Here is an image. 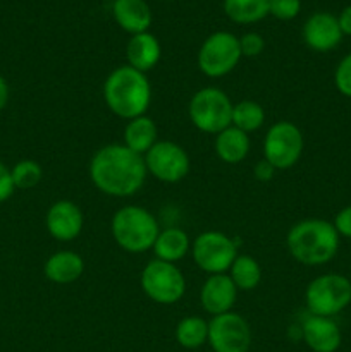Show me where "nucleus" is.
Returning <instances> with one entry per match:
<instances>
[{
    "label": "nucleus",
    "instance_id": "f257e3e1",
    "mask_svg": "<svg viewBox=\"0 0 351 352\" xmlns=\"http://www.w3.org/2000/svg\"><path fill=\"white\" fill-rule=\"evenodd\" d=\"M147 174L145 158L124 144H107L89 162V179L95 188L114 198L136 195L143 188Z\"/></svg>",
    "mask_w": 351,
    "mask_h": 352
},
{
    "label": "nucleus",
    "instance_id": "f03ea898",
    "mask_svg": "<svg viewBox=\"0 0 351 352\" xmlns=\"http://www.w3.org/2000/svg\"><path fill=\"white\" fill-rule=\"evenodd\" d=\"M103 100L112 113L131 120L145 116L151 102V86L145 72L131 65L116 67L103 82Z\"/></svg>",
    "mask_w": 351,
    "mask_h": 352
},
{
    "label": "nucleus",
    "instance_id": "7ed1b4c3",
    "mask_svg": "<svg viewBox=\"0 0 351 352\" xmlns=\"http://www.w3.org/2000/svg\"><path fill=\"white\" fill-rule=\"evenodd\" d=\"M289 254L306 267H320L334 260L339 250V234L322 219H306L295 223L286 237Z\"/></svg>",
    "mask_w": 351,
    "mask_h": 352
},
{
    "label": "nucleus",
    "instance_id": "20e7f679",
    "mask_svg": "<svg viewBox=\"0 0 351 352\" xmlns=\"http://www.w3.org/2000/svg\"><path fill=\"white\" fill-rule=\"evenodd\" d=\"M112 237L120 250L140 254L153 250V244L160 234L157 219L143 206L127 205L117 210L110 222Z\"/></svg>",
    "mask_w": 351,
    "mask_h": 352
},
{
    "label": "nucleus",
    "instance_id": "39448f33",
    "mask_svg": "<svg viewBox=\"0 0 351 352\" xmlns=\"http://www.w3.org/2000/svg\"><path fill=\"white\" fill-rule=\"evenodd\" d=\"M233 109L234 103L226 91L215 86H206L191 96L188 113L196 129L206 134H219L233 126Z\"/></svg>",
    "mask_w": 351,
    "mask_h": 352
},
{
    "label": "nucleus",
    "instance_id": "423d86ee",
    "mask_svg": "<svg viewBox=\"0 0 351 352\" xmlns=\"http://www.w3.org/2000/svg\"><path fill=\"white\" fill-rule=\"evenodd\" d=\"M305 302L310 315L332 318L350 306L351 280L341 274L320 275L306 287Z\"/></svg>",
    "mask_w": 351,
    "mask_h": 352
},
{
    "label": "nucleus",
    "instance_id": "0eeeda50",
    "mask_svg": "<svg viewBox=\"0 0 351 352\" xmlns=\"http://www.w3.org/2000/svg\"><path fill=\"white\" fill-rule=\"evenodd\" d=\"M140 284L148 299L157 305L171 306L181 301L186 292V278L176 263L151 260L141 272Z\"/></svg>",
    "mask_w": 351,
    "mask_h": 352
},
{
    "label": "nucleus",
    "instance_id": "6e6552de",
    "mask_svg": "<svg viewBox=\"0 0 351 352\" xmlns=\"http://www.w3.org/2000/svg\"><path fill=\"white\" fill-rule=\"evenodd\" d=\"M303 146L305 141L299 127L289 120H279L265 134L264 160L275 170H286L298 164Z\"/></svg>",
    "mask_w": 351,
    "mask_h": 352
},
{
    "label": "nucleus",
    "instance_id": "1a4fd4ad",
    "mask_svg": "<svg viewBox=\"0 0 351 352\" xmlns=\"http://www.w3.org/2000/svg\"><path fill=\"white\" fill-rule=\"evenodd\" d=\"M241 57L240 38L229 31H217L200 47L198 67L209 78H222L234 71Z\"/></svg>",
    "mask_w": 351,
    "mask_h": 352
},
{
    "label": "nucleus",
    "instance_id": "9d476101",
    "mask_svg": "<svg viewBox=\"0 0 351 352\" xmlns=\"http://www.w3.org/2000/svg\"><path fill=\"white\" fill-rule=\"evenodd\" d=\"M191 256L200 270L210 275L226 274L237 256V246L219 230H206L191 243Z\"/></svg>",
    "mask_w": 351,
    "mask_h": 352
},
{
    "label": "nucleus",
    "instance_id": "9b49d317",
    "mask_svg": "<svg viewBox=\"0 0 351 352\" xmlns=\"http://www.w3.org/2000/svg\"><path fill=\"white\" fill-rule=\"evenodd\" d=\"M148 174L165 184H176L189 174V155L174 141H157L145 155Z\"/></svg>",
    "mask_w": 351,
    "mask_h": 352
},
{
    "label": "nucleus",
    "instance_id": "f8f14e48",
    "mask_svg": "<svg viewBox=\"0 0 351 352\" xmlns=\"http://www.w3.org/2000/svg\"><path fill=\"white\" fill-rule=\"evenodd\" d=\"M209 344L213 352H248L251 346L250 323L234 311L213 316L209 322Z\"/></svg>",
    "mask_w": 351,
    "mask_h": 352
},
{
    "label": "nucleus",
    "instance_id": "ddd939ff",
    "mask_svg": "<svg viewBox=\"0 0 351 352\" xmlns=\"http://www.w3.org/2000/svg\"><path fill=\"white\" fill-rule=\"evenodd\" d=\"M83 223H85V219H83L81 208L71 199L55 201L45 217L48 234L61 243L74 241L81 234Z\"/></svg>",
    "mask_w": 351,
    "mask_h": 352
},
{
    "label": "nucleus",
    "instance_id": "4468645a",
    "mask_svg": "<svg viewBox=\"0 0 351 352\" xmlns=\"http://www.w3.org/2000/svg\"><path fill=\"white\" fill-rule=\"evenodd\" d=\"M339 21L330 12H315L303 24V40L312 50H334L343 40Z\"/></svg>",
    "mask_w": 351,
    "mask_h": 352
},
{
    "label": "nucleus",
    "instance_id": "2eb2a0df",
    "mask_svg": "<svg viewBox=\"0 0 351 352\" xmlns=\"http://www.w3.org/2000/svg\"><path fill=\"white\" fill-rule=\"evenodd\" d=\"M237 298V287L229 274L210 275L200 291V305L209 315L229 313Z\"/></svg>",
    "mask_w": 351,
    "mask_h": 352
},
{
    "label": "nucleus",
    "instance_id": "dca6fc26",
    "mask_svg": "<svg viewBox=\"0 0 351 352\" xmlns=\"http://www.w3.org/2000/svg\"><path fill=\"white\" fill-rule=\"evenodd\" d=\"M301 336L313 352H336L343 342L337 323L327 316H306L301 325Z\"/></svg>",
    "mask_w": 351,
    "mask_h": 352
},
{
    "label": "nucleus",
    "instance_id": "f3484780",
    "mask_svg": "<svg viewBox=\"0 0 351 352\" xmlns=\"http://www.w3.org/2000/svg\"><path fill=\"white\" fill-rule=\"evenodd\" d=\"M112 14L126 33H147L151 24V10L145 0H114Z\"/></svg>",
    "mask_w": 351,
    "mask_h": 352
},
{
    "label": "nucleus",
    "instance_id": "a211bd4d",
    "mask_svg": "<svg viewBox=\"0 0 351 352\" xmlns=\"http://www.w3.org/2000/svg\"><path fill=\"white\" fill-rule=\"evenodd\" d=\"M126 57H127V65L134 67L136 71L145 72L155 67L158 64L162 57V47L158 43L157 36H153L151 33H140L133 34L131 40L127 41L126 47Z\"/></svg>",
    "mask_w": 351,
    "mask_h": 352
},
{
    "label": "nucleus",
    "instance_id": "6ab92c4d",
    "mask_svg": "<svg viewBox=\"0 0 351 352\" xmlns=\"http://www.w3.org/2000/svg\"><path fill=\"white\" fill-rule=\"evenodd\" d=\"M45 277L54 284H72L85 272V261L81 254L74 251H57L45 261Z\"/></svg>",
    "mask_w": 351,
    "mask_h": 352
},
{
    "label": "nucleus",
    "instance_id": "aec40b11",
    "mask_svg": "<svg viewBox=\"0 0 351 352\" xmlns=\"http://www.w3.org/2000/svg\"><path fill=\"white\" fill-rule=\"evenodd\" d=\"M213 148H215L217 157L222 162L231 165L240 164L250 153V136L241 129H237V127L229 126L224 131H220L219 134H215Z\"/></svg>",
    "mask_w": 351,
    "mask_h": 352
},
{
    "label": "nucleus",
    "instance_id": "412c9836",
    "mask_svg": "<svg viewBox=\"0 0 351 352\" xmlns=\"http://www.w3.org/2000/svg\"><path fill=\"white\" fill-rule=\"evenodd\" d=\"M157 126H155L151 117H134V119L127 120L126 127H124V146L145 157L151 150V146L157 143Z\"/></svg>",
    "mask_w": 351,
    "mask_h": 352
},
{
    "label": "nucleus",
    "instance_id": "4be33fe9",
    "mask_svg": "<svg viewBox=\"0 0 351 352\" xmlns=\"http://www.w3.org/2000/svg\"><path fill=\"white\" fill-rule=\"evenodd\" d=\"M191 250L188 234L179 227H169L160 230L157 241L153 244V253L157 260L169 261V263H178Z\"/></svg>",
    "mask_w": 351,
    "mask_h": 352
},
{
    "label": "nucleus",
    "instance_id": "5701e85b",
    "mask_svg": "<svg viewBox=\"0 0 351 352\" xmlns=\"http://www.w3.org/2000/svg\"><path fill=\"white\" fill-rule=\"evenodd\" d=\"M270 0H224V12L237 24L258 23L268 16Z\"/></svg>",
    "mask_w": 351,
    "mask_h": 352
},
{
    "label": "nucleus",
    "instance_id": "b1692460",
    "mask_svg": "<svg viewBox=\"0 0 351 352\" xmlns=\"http://www.w3.org/2000/svg\"><path fill=\"white\" fill-rule=\"evenodd\" d=\"M229 277L233 278L237 291H253L262 280V268L250 254H237L229 268Z\"/></svg>",
    "mask_w": 351,
    "mask_h": 352
},
{
    "label": "nucleus",
    "instance_id": "393cba45",
    "mask_svg": "<svg viewBox=\"0 0 351 352\" xmlns=\"http://www.w3.org/2000/svg\"><path fill=\"white\" fill-rule=\"evenodd\" d=\"M176 340L184 349H198L209 342V322L200 316H186L176 327Z\"/></svg>",
    "mask_w": 351,
    "mask_h": 352
},
{
    "label": "nucleus",
    "instance_id": "a878e982",
    "mask_svg": "<svg viewBox=\"0 0 351 352\" xmlns=\"http://www.w3.org/2000/svg\"><path fill=\"white\" fill-rule=\"evenodd\" d=\"M265 122V110L260 103L253 100H243L233 109V126L243 133H253L260 129Z\"/></svg>",
    "mask_w": 351,
    "mask_h": 352
},
{
    "label": "nucleus",
    "instance_id": "bb28decb",
    "mask_svg": "<svg viewBox=\"0 0 351 352\" xmlns=\"http://www.w3.org/2000/svg\"><path fill=\"white\" fill-rule=\"evenodd\" d=\"M10 174H12V181L16 189H31L34 186H38V182L41 181V170L40 164L34 160H21L10 168Z\"/></svg>",
    "mask_w": 351,
    "mask_h": 352
},
{
    "label": "nucleus",
    "instance_id": "cd10ccee",
    "mask_svg": "<svg viewBox=\"0 0 351 352\" xmlns=\"http://www.w3.org/2000/svg\"><path fill=\"white\" fill-rule=\"evenodd\" d=\"M301 9V0H270L268 3V14L279 21L295 19Z\"/></svg>",
    "mask_w": 351,
    "mask_h": 352
},
{
    "label": "nucleus",
    "instance_id": "c85d7f7f",
    "mask_svg": "<svg viewBox=\"0 0 351 352\" xmlns=\"http://www.w3.org/2000/svg\"><path fill=\"white\" fill-rule=\"evenodd\" d=\"M334 85L341 95L351 98V54H348L337 64L336 72H334Z\"/></svg>",
    "mask_w": 351,
    "mask_h": 352
},
{
    "label": "nucleus",
    "instance_id": "c756f323",
    "mask_svg": "<svg viewBox=\"0 0 351 352\" xmlns=\"http://www.w3.org/2000/svg\"><path fill=\"white\" fill-rule=\"evenodd\" d=\"M240 48L243 57H258L264 52L265 41L258 33H246L240 38Z\"/></svg>",
    "mask_w": 351,
    "mask_h": 352
},
{
    "label": "nucleus",
    "instance_id": "7c9ffc66",
    "mask_svg": "<svg viewBox=\"0 0 351 352\" xmlns=\"http://www.w3.org/2000/svg\"><path fill=\"white\" fill-rule=\"evenodd\" d=\"M14 191H16V186H14L10 168H7V165L0 162V203L7 201L14 195Z\"/></svg>",
    "mask_w": 351,
    "mask_h": 352
},
{
    "label": "nucleus",
    "instance_id": "2f4dec72",
    "mask_svg": "<svg viewBox=\"0 0 351 352\" xmlns=\"http://www.w3.org/2000/svg\"><path fill=\"white\" fill-rule=\"evenodd\" d=\"M332 226L334 229L337 230V234H339V237L351 239V205L344 206V208L337 213Z\"/></svg>",
    "mask_w": 351,
    "mask_h": 352
},
{
    "label": "nucleus",
    "instance_id": "473e14b6",
    "mask_svg": "<svg viewBox=\"0 0 351 352\" xmlns=\"http://www.w3.org/2000/svg\"><path fill=\"white\" fill-rule=\"evenodd\" d=\"M253 172H255V177H257L258 181L267 182V181H270L272 177H274L275 168L272 167V165L268 164L267 160H262V162H258L257 165H255Z\"/></svg>",
    "mask_w": 351,
    "mask_h": 352
},
{
    "label": "nucleus",
    "instance_id": "72a5a7b5",
    "mask_svg": "<svg viewBox=\"0 0 351 352\" xmlns=\"http://www.w3.org/2000/svg\"><path fill=\"white\" fill-rule=\"evenodd\" d=\"M337 21H339V26H341V31H343V34L351 36V6H348L346 9H343V12H341V16L337 17Z\"/></svg>",
    "mask_w": 351,
    "mask_h": 352
},
{
    "label": "nucleus",
    "instance_id": "f704fd0d",
    "mask_svg": "<svg viewBox=\"0 0 351 352\" xmlns=\"http://www.w3.org/2000/svg\"><path fill=\"white\" fill-rule=\"evenodd\" d=\"M9 95H10L9 85H7L6 79H3L2 76H0V112H2V110L6 109L7 102H9Z\"/></svg>",
    "mask_w": 351,
    "mask_h": 352
},
{
    "label": "nucleus",
    "instance_id": "c9c22d12",
    "mask_svg": "<svg viewBox=\"0 0 351 352\" xmlns=\"http://www.w3.org/2000/svg\"><path fill=\"white\" fill-rule=\"evenodd\" d=\"M350 280H351V278H350Z\"/></svg>",
    "mask_w": 351,
    "mask_h": 352
}]
</instances>
